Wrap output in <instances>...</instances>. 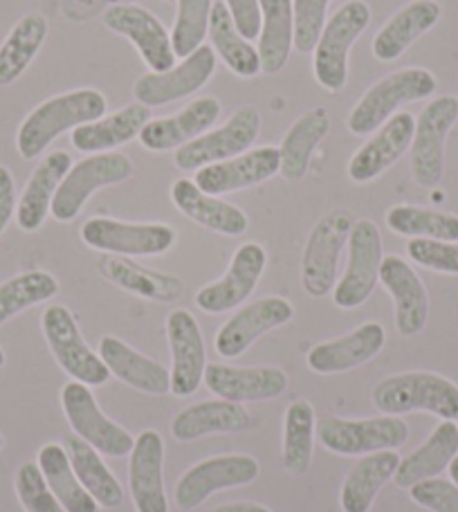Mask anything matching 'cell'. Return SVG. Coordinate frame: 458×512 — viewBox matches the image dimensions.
<instances>
[{"label":"cell","instance_id":"obj_43","mask_svg":"<svg viewBox=\"0 0 458 512\" xmlns=\"http://www.w3.org/2000/svg\"><path fill=\"white\" fill-rule=\"evenodd\" d=\"M315 409L308 400L290 402L283 423V468L290 474H304L315 450Z\"/></svg>","mask_w":458,"mask_h":512},{"label":"cell","instance_id":"obj_10","mask_svg":"<svg viewBox=\"0 0 458 512\" xmlns=\"http://www.w3.org/2000/svg\"><path fill=\"white\" fill-rule=\"evenodd\" d=\"M261 133V111L256 106L236 108L232 117L223 124L207 131L176 151V167L180 171H198L207 164H216L236 158L256 142Z\"/></svg>","mask_w":458,"mask_h":512},{"label":"cell","instance_id":"obj_52","mask_svg":"<svg viewBox=\"0 0 458 512\" xmlns=\"http://www.w3.org/2000/svg\"><path fill=\"white\" fill-rule=\"evenodd\" d=\"M212 512H272V510L261 506V504H252V501H238V504L218 506Z\"/></svg>","mask_w":458,"mask_h":512},{"label":"cell","instance_id":"obj_24","mask_svg":"<svg viewBox=\"0 0 458 512\" xmlns=\"http://www.w3.org/2000/svg\"><path fill=\"white\" fill-rule=\"evenodd\" d=\"M387 331L380 322H366L344 337L322 342L308 351L306 362L319 376L344 373L362 367L384 349Z\"/></svg>","mask_w":458,"mask_h":512},{"label":"cell","instance_id":"obj_5","mask_svg":"<svg viewBox=\"0 0 458 512\" xmlns=\"http://www.w3.org/2000/svg\"><path fill=\"white\" fill-rule=\"evenodd\" d=\"M355 218L346 209H333L319 218L308 234L304 256H301V286L310 297L331 295L337 286V265Z\"/></svg>","mask_w":458,"mask_h":512},{"label":"cell","instance_id":"obj_53","mask_svg":"<svg viewBox=\"0 0 458 512\" xmlns=\"http://www.w3.org/2000/svg\"><path fill=\"white\" fill-rule=\"evenodd\" d=\"M447 470H450V477H452V481L458 486V456H454V461L450 463V468H447Z\"/></svg>","mask_w":458,"mask_h":512},{"label":"cell","instance_id":"obj_37","mask_svg":"<svg viewBox=\"0 0 458 512\" xmlns=\"http://www.w3.org/2000/svg\"><path fill=\"white\" fill-rule=\"evenodd\" d=\"M261 3V32L259 57L265 75H277L283 70L290 52L295 48V16L292 0H259Z\"/></svg>","mask_w":458,"mask_h":512},{"label":"cell","instance_id":"obj_6","mask_svg":"<svg viewBox=\"0 0 458 512\" xmlns=\"http://www.w3.org/2000/svg\"><path fill=\"white\" fill-rule=\"evenodd\" d=\"M133 160L124 153H95L68 171L54 194L50 214L54 221L70 223L93 198L95 191L119 185L133 176Z\"/></svg>","mask_w":458,"mask_h":512},{"label":"cell","instance_id":"obj_31","mask_svg":"<svg viewBox=\"0 0 458 512\" xmlns=\"http://www.w3.org/2000/svg\"><path fill=\"white\" fill-rule=\"evenodd\" d=\"M151 120V108L140 102L124 106L122 111L113 115H104L102 120L77 126L70 133L72 146L79 153H111L117 146H124L140 137L142 128Z\"/></svg>","mask_w":458,"mask_h":512},{"label":"cell","instance_id":"obj_51","mask_svg":"<svg viewBox=\"0 0 458 512\" xmlns=\"http://www.w3.org/2000/svg\"><path fill=\"white\" fill-rule=\"evenodd\" d=\"M16 212V185L12 171L0 164V234L5 232V227L12 221Z\"/></svg>","mask_w":458,"mask_h":512},{"label":"cell","instance_id":"obj_32","mask_svg":"<svg viewBox=\"0 0 458 512\" xmlns=\"http://www.w3.org/2000/svg\"><path fill=\"white\" fill-rule=\"evenodd\" d=\"M250 411L241 402L229 400H205L198 405L182 409L173 418L171 434L180 443L198 441L212 434H234L250 427Z\"/></svg>","mask_w":458,"mask_h":512},{"label":"cell","instance_id":"obj_23","mask_svg":"<svg viewBox=\"0 0 458 512\" xmlns=\"http://www.w3.org/2000/svg\"><path fill=\"white\" fill-rule=\"evenodd\" d=\"M380 283L396 306V328L400 335L414 337L425 331L429 319V295L423 279L402 256H384Z\"/></svg>","mask_w":458,"mask_h":512},{"label":"cell","instance_id":"obj_2","mask_svg":"<svg viewBox=\"0 0 458 512\" xmlns=\"http://www.w3.org/2000/svg\"><path fill=\"white\" fill-rule=\"evenodd\" d=\"M373 405L384 416L425 411L441 420L458 423V384L438 373L411 371L384 378L373 389Z\"/></svg>","mask_w":458,"mask_h":512},{"label":"cell","instance_id":"obj_4","mask_svg":"<svg viewBox=\"0 0 458 512\" xmlns=\"http://www.w3.org/2000/svg\"><path fill=\"white\" fill-rule=\"evenodd\" d=\"M371 23L364 0H348L328 18L313 50V75L326 93H340L348 84V52Z\"/></svg>","mask_w":458,"mask_h":512},{"label":"cell","instance_id":"obj_1","mask_svg":"<svg viewBox=\"0 0 458 512\" xmlns=\"http://www.w3.org/2000/svg\"><path fill=\"white\" fill-rule=\"evenodd\" d=\"M106 111V97L95 88H79L45 99L18 126L16 149L23 160L39 158L59 135L102 120Z\"/></svg>","mask_w":458,"mask_h":512},{"label":"cell","instance_id":"obj_46","mask_svg":"<svg viewBox=\"0 0 458 512\" xmlns=\"http://www.w3.org/2000/svg\"><path fill=\"white\" fill-rule=\"evenodd\" d=\"M16 495L25 512H66L45 481L39 463L27 461L16 472Z\"/></svg>","mask_w":458,"mask_h":512},{"label":"cell","instance_id":"obj_29","mask_svg":"<svg viewBox=\"0 0 458 512\" xmlns=\"http://www.w3.org/2000/svg\"><path fill=\"white\" fill-rule=\"evenodd\" d=\"M72 169V158L66 151H52L32 171L30 180L23 189V196L16 205V223L23 232L41 230L45 218L50 214L52 200L61 180Z\"/></svg>","mask_w":458,"mask_h":512},{"label":"cell","instance_id":"obj_39","mask_svg":"<svg viewBox=\"0 0 458 512\" xmlns=\"http://www.w3.org/2000/svg\"><path fill=\"white\" fill-rule=\"evenodd\" d=\"M48 39V21L39 12H32L18 21L0 45V88L12 86L23 77L30 63L41 52Z\"/></svg>","mask_w":458,"mask_h":512},{"label":"cell","instance_id":"obj_56","mask_svg":"<svg viewBox=\"0 0 458 512\" xmlns=\"http://www.w3.org/2000/svg\"><path fill=\"white\" fill-rule=\"evenodd\" d=\"M164 3H173V0H164Z\"/></svg>","mask_w":458,"mask_h":512},{"label":"cell","instance_id":"obj_17","mask_svg":"<svg viewBox=\"0 0 458 512\" xmlns=\"http://www.w3.org/2000/svg\"><path fill=\"white\" fill-rule=\"evenodd\" d=\"M268 265V254L259 243H243L232 256L227 272L214 283L198 290L196 306L209 315H221L241 306L256 290L261 274Z\"/></svg>","mask_w":458,"mask_h":512},{"label":"cell","instance_id":"obj_14","mask_svg":"<svg viewBox=\"0 0 458 512\" xmlns=\"http://www.w3.org/2000/svg\"><path fill=\"white\" fill-rule=\"evenodd\" d=\"M216 52L212 45H200L178 66L164 72H146L135 81L133 95L144 106H167L191 97L212 81L216 72Z\"/></svg>","mask_w":458,"mask_h":512},{"label":"cell","instance_id":"obj_38","mask_svg":"<svg viewBox=\"0 0 458 512\" xmlns=\"http://www.w3.org/2000/svg\"><path fill=\"white\" fill-rule=\"evenodd\" d=\"M209 36H212V48L216 57L241 79H252L261 75V57L259 50L254 48L252 41L236 30V25L229 16V9L218 0L212 7V18H209Z\"/></svg>","mask_w":458,"mask_h":512},{"label":"cell","instance_id":"obj_18","mask_svg":"<svg viewBox=\"0 0 458 512\" xmlns=\"http://www.w3.org/2000/svg\"><path fill=\"white\" fill-rule=\"evenodd\" d=\"M295 317V308L283 297H263L238 310L216 333V353L225 360L241 358L250 346Z\"/></svg>","mask_w":458,"mask_h":512},{"label":"cell","instance_id":"obj_42","mask_svg":"<svg viewBox=\"0 0 458 512\" xmlns=\"http://www.w3.org/2000/svg\"><path fill=\"white\" fill-rule=\"evenodd\" d=\"M387 227L391 232L409 239H432V241H458V216L438 212V209L396 205L387 212Z\"/></svg>","mask_w":458,"mask_h":512},{"label":"cell","instance_id":"obj_35","mask_svg":"<svg viewBox=\"0 0 458 512\" xmlns=\"http://www.w3.org/2000/svg\"><path fill=\"white\" fill-rule=\"evenodd\" d=\"M400 461L402 459L396 450L364 454V459H360L353 465V470L348 472V477L342 483V492H340L342 510L369 512L384 483L393 479Z\"/></svg>","mask_w":458,"mask_h":512},{"label":"cell","instance_id":"obj_20","mask_svg":"<svg viewBox=\"0 0 458 512\" xmlns=\"http://www.w3.org/2000/svg\"><path fill=\"white\" fill-rule=\"evenodd\" d=\"M167 340L171 349V393L187 398L196 393L207 369L203 333L189 310L178 308L167 317Z\"/></svg>","mask_w":458,"mask_h":512},{"label":"cell","instance_id":"obj_27","mask_svg":"<svg viewBox=\"0 0 458 512\" xmlns=\"http://www.w3.org/2000/svg\"><path fill=\"white\" fill-rule=\"evenodd\" d=\"M443 9L436 0H411L380 27L371 43L373 57L382 63L400 59L420 36L441 21Z\"/></svg>","mask_w":458,"mask_h":512},{"label":"cell","instance_id":"obj_19","mask_svg":"<svg viewBox=\"0 0 458 512\" xmlns=\"http://www.w3.org/2000/svg\"><path fill=\"white\" fill-rule=\"evenodd\" d=\"M281 169L279 146H259L236 158H229L196 171V187L209 196H223L232 191L256 187L274 178Z\"/></svg>","mask_w":458,"mask_h":512},{"label":"cell","instance_id":"obj_28","mask_svg":"<svg viewBox=\"0 0 458 512\" xmlns=\"http://www.w3.org/2000/svg\"><path fill=\"white\" fill-rule=\"evenodd\" d=\"M171 200L189 221L203 225L216 234L241 236L250 227V221H247V214L243 209H238L232 203H225V200L216 196L205 194L189 178H180L173 182Z\"/></svg>","mask_w":458,"mask_h":512},{"label":"cell","instance_id":"obj_30","mask_svg":"<svg viewBox=\"0 0 458 512\" xmlns=\"http://www.w3.org/2000/svg\"><path fill=\"white\" fill-rule=\"evenodd\" d=\"M99 358L104 360L111 376L126 382L128 387L151 393V396H162V393L171 391V373L160 362L137 353L133 346H128L119 337H102Z\"/></svg>","mask_w":458,"mask_h":512},{"label":"cell","instance_id":"obj_3","mask_svg":"<svg viewBox=\"0 0 458 512\" xmlns=\"http://www.w3.org/2000/svg\"><path fill=\"white\" fill-rule=\"evenodd\" d=\"M436 77L425 68H402L382 77L366 90L348 115L353 135H371L400 111V106L420 102L436 93Z\"/></svg>","mask_w":458,"mask_h":512},{"label":"cell","instance_id":"obj_22","mask_svg":"<svg viewBox=\"0 0 458 512\" xmlns=\"http://www.w3.org/2000/svg\"><path fill=\"white\" fill-rule=\"evenodd\" d=\"M223 113V106L216 97L205 95L189 102L180 113L149 120L140 133V144L146 151L164 153L180 149L212 128Z\"/></svg>","mask_w":458,"mask_h":512},{"label":"cell","instance_id":"obj_54","mask_svg":"<svg viewBox=\"0 0 458 512\" xmlns=\"http://www.w3.org/2000/svg\"><path fill=\"white\" fill-rule=\"evenodd\" d=\"M3 367H5V351L0 349V369H3Z\"/></svg>","mask_w":458,"mask_h":512},{"label":"cell","instance_id":"obj_55","mask_svg":"<svg viewBox=\"0 0 458 512\" xmlns=\"http://www.w3.org/2000/svg\"><path fill=\"white\" fill-rule=\"evenodd\" d=\"M3 447H5V441H3V436H0V450H3Z\"/></svg>","mask_w":458,"mask_h":512},{"label":"cell","instance_id":"obj_41","mask_svg":"<svg viewBox=\"0 0 458 512\" xmlns=\"http://www.w3.org/2000/svg\"><path fill=\"white\" fill-rule=\"evenodd\" d=\"M39 468L66 512H99V504L81 486L75 470H72L66 447L59 443L43 445L39 452Z\"/></svg>","mask_w":458,"mask_h":512},{"label":"cell","instance_id":"obj_48","mask_svg":"<svg viewBox=\"0 0 458 512\" xmlns=\"http://www.w3.org/2000/svg\"><path fill=\"white\" fill-rule=\"evenodd\" d=\"M407 254L420 268L458 277V241L411 239L407 243Z\"/></svg>","mask_w":458,"mask_h":512},{"label":"cell","instance_id":"obj_34","mask_svg":"<svg viewBox=\"0 0 458 512\" xmlns=\"http://www.w3.org/2000/svg\"><path fill=\"white\" fill-rule=\"evenodd\" d=\"M331 131V117L322 106L310 108L301 117H297L292 126L283 135L279 146L281 169L279 173L288 182H299L306 178L310 169V160L324 137Z\"/></svg>","mask_w":458,"mask_h":512},{"label":"cell","instance_id":"obj_8","mask_svg":"<svg viewBox=\"0 0 458 512\" xmlns=\"http://www.w3.org/2000/svg\"><path fill=\"white\" fill-rule=\"evenodd\" d=\"M458 122V99L443 95L429 102L416 120L411 140V176L423 189H434L445 176V142Z\"/></svg>","mask_w":458,"mask_h":512},{"label":"cell","instance_id":"obj_21","mask_svg":"<svg viewBox=\"0 0 458 512\" xmlns=\"http://www.w3.org/2000/svg\"><path fill=\"white\" fill-rule=\"evenodd\" d=\"M416 131V117L411 113H396L384 122L378 131L371 133V140L364 142L348 162V178L357 185L380 178L391 169L402 155L411 149Z\"/></svg>","mask_w":458,"mask_h":512},{"label":"cell","instance_id":"obj_45","mask_svg":"<svg viewBox=\"0 0 458 512\" xmlns=\"http://www.w3.org/2000/svg\"><path fill=\"white\" fill-rule=\"evenodd\" d=\"M214 0H178V14L173 23L171 43L176 57L185 59L191 52L205 45L209 36V18H212Z\"/></svg>","mask_w":458,"mask_h":512},{"label":"cell","instance_id":"obj_44","mask_svg":"<svg viewBox=\"0 0 458 512\" xmlns=\"http://www.w3.org/2000/svg\"><path fill=\"white\" fill-rule=\"evenodd\" d=\"M59 281L45 270L21 272L0 283V326L23 310L57 297Z\"/></svg>","mask_w":458,"mask_h":512},{"label":"cell","instance_id":"obj_11","mask_svg":"<svg viewBox=\"0 0 458 512\" xmlns=\"http://www.w3.org/2000/svg\"><path fill=\"white\" fill-rule=\"evenodd\" d=\"M348 263L344 277L337 281L333 301L337 308L353 310L369 301L380 281L382 265V234L373 221H355L348 236Z\"/></svg>","mask_w":458,"mask_h":512},{"label":"cell","instance_id":"obj_25","mask_svg":"<svg viewBox=\"0 0 458 512\" xmlns=\"http://www.w3.org/2000/svg\"><path fill=\"white\" fill-rule=\"evenodd\" d=\"M164 443L153 429L135 438L131 463H128V486L137 512H169L167 492L162 479Z\"/></svg>","mask_w":458,"mask_h":512},{"label":"cell","instance_id":"obj_12","mask_svg":"<svg viewBox=\"0 0 458 512\" xmlns=\"http://www.w3.org/2000/svg\"><path fill=\"white\" fill-rule=\"evenodd\" d=\"M176 239V230L164 223H124L97 216L81 227V241L88 248L117 256H160Z\"/></svg>","mask_w":458,"mask_h":512},{"label":"cell","instance_id":"obj_15","mask_svg":"<svg viewBox=\"0 0 458 512\" xmlns=\"http://www.w3.org/2000/svg\"><path fill=\"white\" fill-rule=\"evenodd\" d=\"M261 472V465L247 454H225L196 463L182 474L176 486L180 510H194L218 490L250 486Z\"/></svg>","mask_w":458,"mask_h":512},{"label":"cell","instance_id":"obj_50","mask_svg":"<svg viewBox=\"0 0 458 512\" xmlns=\"http://www.w3.org/2000/svg\"><path fill=\"white\" fill-rule=\"evenodd\" d=\"M229 9V16L247 41L259 39L261 32V3L259 0H223Z\"/></svg>","mask_w":458,"mask_h":512},{"label":"cell","instance_id":"obj_40","mask_svg":"<svg viewBox=\"0 0 458 512\" xmlns=\"http://www.w3.org/2000/svg\"><path fill=\"white\" fill-rule=\"evenodd\" d=\"M66 452H68L72 470H75L77 479L81 481V486L93 495V499L99 506L104 508L122 506L124 501L122 483H119L115 479V474L106 468V463L102 461V454H99L93 445H88L84 438H79L75 434L68 438Z\"/></svg>","mask_w":458,"mask_h":512},{"label":"cell","instance_id":"obj_49","mask_svg":"<svg viewBox=\"0 0 458 512\" xmlns=\"http://www.w3.org/2000/svg\"><path fill=\"white\" fill-rule=\"evenodd\" d=\"M414 504L432 512H458V486L447 479H427L409 488Z\"/></svg>","mask_w":458,"mask_h":512},{"label":"cell","instance_id":"obj_7","mask_svg":"<svg viewBox=\"0 0 458 512\" xmlns=\"http://www.w3.org/2000/svg\"><path fill=\"white\" fill-rule=\"evenodd\" d=\"M41 328L54 360L72 380L86 384V387H102L108 382L111 371L95 351H90L75 315L66 306L54 304L45 308Z\"/></svg>","mask_w":458,"mask_h":512},{"label":"cell","instance_id":"obj_33","mask_svg":"<svg viewBox=\"0 0 458 512\" xmlns=\"http://www.w3.org/2000/svg\"><path fill=\"white\" fill-rule=\"evenodd\" d=\"M454 456H458V425L454 420H443L416 452L400 461L393 481L398 488L409 490L420 481L436 479L438 474L450 468Z\"/></svg>","mask_w":458,"mask_h":512},{"label":"cell","instance_id":"obj_47","mask_svg":"<svg viewBox=\"0 0 458 512\" xmlns=\"http://www.w3.org/2000/svg\"><path fill=\"white\" fill-rule=\"evenodd\" d=\"M331 0H292L295 16V48L301 54H313L326 25Z\"/></svg>","mask_w":458,"mask_h":512},{"label":"cell","instance_id":"obj_9","mask_svg":"<svg viewBox=\"0 0 458 512\" xmlns=\"http://www.w3.org/2000/svg\"><path fill=\"white\" fill-rule=\"evenodd\" d=\"M319 443L342 456L398 450L409 441V425L398 416L324 418L319 420Z\"/></svg>","mask_w":458,"mask_h":512},{"label":"cell","instance_id":"obj_36","mask_svg":"<svg viewBox=\"0 0 458 512\" xmlns=\"http://www.w3.org/2000/svg\"><path fill=\"white\" fill-rule=\"evenodd\" d=\"M99 272L122 290L151 301H162V304H171V301L180 299L182 292H185L182 279L173 277V274L146 270L142 265L128 261L126 256H104L99 261Z\"/></svg>","mask_w":458,"mask_h":512},{"label":"cell","instance_id":"obj_13","mask_svg":"<svg viewBox=\"0 0 458 512\" xmlns=\"http://www.w3.org/2000/svg\"><path fill=\"white\" fill-rule=\"evenodd\" d=\"M61 405L72 432L84 438L88 445H93L99 454L122 459V456L133 452L135 438L99 409L93 391L86 384H66L61 391Z\"/></svg>","mask_w":458,"mask_h":512},{"label":"cell","instance_id":"obj_26","mask_svg":"<svg viewBox=\"0 0 458 512\" xmlns=\"http://www.w3.org/2000/svg\"><path fill=\"white\" fill-rule=\"evenodd\" d=\"M207 389L221 400L256 402L279 398L288 387V376L277 367H227V364H207Z\"/></svg>","mask_w":458,"mask_h":512},{"label":"cell","instance_id":"obj_16","mask_svg":"<svg viewBox=\"0 0 458 512\" xmlns=\"http://www.w3.org/2000/svg\"><path fill=\"white\" fill-rule=\"evenodd\" d=\"M104 25L131 41L137 54L153 72H164L176 66L171 34L149 9L140 5H113L104 12Z\"/></svg>","mask_w":458,"mask_h":512}]
</instances>
